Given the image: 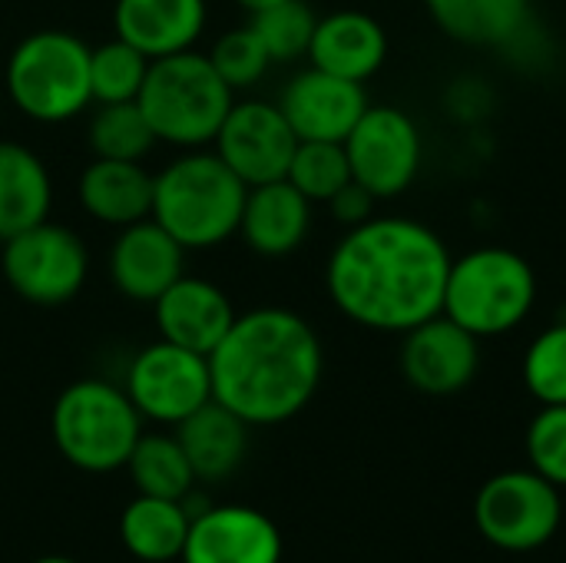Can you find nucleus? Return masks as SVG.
<instances>
[{"instance_id": "1", "label": "nucleus", "mask_w": 566, "mask_h": 563, "mask_svg": "<svg viewBox=\"0 0 566 563\" xmlns=\"http://www.w3.org/2000/svg\"><path fill=\"white\" fill-rule=\"evenodd\" d=\"M451 252L408 216H371L328 256L325 285L335 309L361 329L405 335L441 315Z\"/></svg>"}, {"instance_id": "2", "label": "nucleus", "mask_w": 566, "mask_h": 563, "mask_svg": "<svg viewBox=\"0 0 566 563\" xmlns=\"http://www.w3.org/2000/svg\"><path fill=\"white\" fill-rule=\"evenodd\" d=\"M322 342L315 329L289 309H252L235 315L226 338L209 355L212 398L252 425L295 418L318 392Z\"/></svg>"}, {"instance_id": "3", "label": "nucleus", "mask_w": 566, "mask_h": 563, "mask_svg": "<svg viewBox=\"0 0 566 563\" xmlns=\"http://www.w3.org/2000/svg\"><path fill=\"white\" fill-rule=\"evenodd\" d=\"M249 186L216 156L186 153L153 176V219L189 252L239 232Z\"/></svg>"}, {"instance_id": "4", "label": "nucleus", "mask_w": 566, "mask_h": 563, "mask_svg": "<svg viewBox=\"0 0 566 563\" xmlns=\"http://www.w3.org/2000/svg\"><path fill=\"white\" fill-rule=\"evenodd\" d=\"M537 305L534 265L504 246L471 249L451 259L441 315L478 338H501L527 322Z\"/></svg>"}, {"instance_id": "5", "label": "nucleus", "mask_w": 566, "mask_h": 563, "mask_svg": "<svg viewBox=\"0 0 566 563\" xmlns=\"http://www.w3.org/2000/svg\"><path fill=\"white\" fill-rule=\"evenodd\" d=\"M136 103L143 106L156 139L189 149L216 139L235 103V90L219 76L206 53L182 50L149 63Z\"/></svg>"}, {"instance_id": "6", "label": "nucleus", "mask_w": 566, "mask_h": 563, "mask_svg": "<svg viewBox=\"0 0 566 563\" xmlns=\"http://www.w3.org/2000/svg\"><path fill=\"white\" fill-rule=\"evenodd\" d=\"M143 435V415L126 388L109 382H73L53 405V441L60 455L90 475L126 468Z\"/></svg>"}, {"instance_id": "7", "label": "nucleus", "mask_w": 566, "mask_h": 563, "mask_svg": "<svg viewBox=\"0 0 566 563\" xmlns=\"http://www.w3.org/2000/svg\"><path fill=\"white\" fill-rule=\"evenodd\" d=\"M7 93L13 106L36 123H66L90 93V46L70 30H36L23 37L7 60Z\"/></svg>"}, {"instance_id": "8", "label": "nucleus", "mask_w": 566, "mask_h": 563, "mask_svg": "<svg viewBox=\"0 0 566 563\" xmlns=\"http://www.w3.org/2000/svg\"><path fill=\"white\" fill-rule=\"evenodd\" d=\"M564 521L560 488L534 468L494 475L474 498L481 538L507 554H531L551 544Z\"/></svg>"}, {"instance_id": "9", "label": "nucleus", "mask_w": 566, "mask_h": 563, "mask_svg": "<svg viewBox=\"0 0 566 563\" xmlns=\"http://www.w3.org/2000/svg\"><path fill=\"white\" fill-rule=\"evenodd\" d=\"M0 272L23 302L63 305L80 295L90 272V256L73 229L43 219L3 239Z\"/></svg>"}, {"instance_id": "10", "label": "nucleus", "mask_w": 566, "mask_h": 563, "mask_svg": "<svg viewBox=\"0 0 566 563\" xmlns=\"http://www.w3.org/2000/svg\"><path fill=\"white\" fill-rule=\"evenodd\" d=\"M345 153L352 179L361 183L378 202L408 192L424 163L421 129L398 106H368L345 136Z\"/></svg>"}, {"instance_id": "11", "label": "nucleus", "mask_w": 566, "mask_h": 563, "mask_svg": "<svg viewBox=\"0 0 566 563\" xmlns=\"http://www.w3.org/2000/svg\"><path fill=\"white\" fill-rule=\"evenodd\" d=\"M126 395L143 418L179 425L212 398L209 355L159 338L133 358L126 372Z\"/></svg>"}, {"instance_id": "12", "label": "nucleus", "mask_w": 566, "mask_h": 563, "mask_svg": "<svg viewBox=\"0 0 566 563\" xmlns=\"http://www.w3.org/2000/svg\"><path fill=\"white\" fill-rule=\"evenodd\" d=\"M212 143H216V156L245 186H262V183L285 179L298 136L289 126L279 103L242 100L232 103Z\"/></svg>"}, {"instance_id": "13", "label": "nucleus", "mask_w": 566, "mask_h": 563, "mask_svg": "<svg viewBox=\"0 0 566 563\" xmlns=\"http://www.w3.org/2000/svg\"><path fill=\"white\" fill-rule=\"evenodd\" d=\"M478 368L481 338L451 322L448 315H434L418 329L405 332L401 375L415 392L431 398H451L478 378Z\"/></svg>"}, {"instance_id": "14", "label": "nucleus", "mask_w": 566, "mask_h": 563, "mask_svg": "<svg viewBox=\"0 0 566 563\" xmlns=\"http://www.w3.org/2000/svg\"><path fill=\"white\" fill-rule=\"evenodd\" d=\"M279 106L298 139L345 143L371 103L361 83L312 66L285 86Z\"/></svg>"}, {"instance_id": "15", "label": "nucleus", "mask_w": 566, "mask_h": 563, "mask_svg": "<svg viewBox=\"0 0 566 563\" xmlns=\"http://www.w3.org/2000/svg\"><path fill=\"white\" fill-rule=\"evenodd\" d=\"M282 534L255 508H209L192 514L182 563H279Z\"/></svg>"}, {"instance_id": "16", "label": "nucleus", "mask_w": 566, "mask_h": 563, "mask_svg": "<svg viewBox=\"0 0 566 563\" xmlns=\"http://www.w3.org/2000/svg\"><path fill=\"white\" fill-rule=\"evenodd\" d=\"M186 249L149 216L123 226L109 252L113 285L133 302H156L182 275Z\"/></svg>"}, {"instance_id": "17", "label": "nucleus", "mask_w": 566, "mask_h": 563, "mask_svg": "<svg viewBox=\"0 0 566 563\" xmlns=\"http://www.w3.org/2000/svg\"><path fill=\"white\" fill-rule=\"evenodd\" d=\"M153 305L159 335L199 355H212L235 322L229 295L219 285L192 275H179Z\"/></svg>"}, {"instance_id": "18", "label": "nucleus", "mask_w": 566, "mask_h": 563, "mask_svg": "<svg viewBox=\"0 0 566 563\" xmlns=\"http://www.w3.org/2000/svg\"><path fill=\"white\" fill-rule=\"evenodd\" d=\"M308 60L325 73L365 83L388 60V33L361 10H335L315 23Z\"/></svg>"}, {"instance_id": "19", "label": "nucleus", "mask_w": 566, "mask_h": 563, "mask_svg": "<svg viewBox=\"0 0 566 563\" xmlns=\"http://www.w3.org/2000/svg\"><path fill=\"white\" fill-rule=\"evenodd\" d=\"M116 37L149 60L192 50L206 27V0H116Z\"/></svg>"}, {"instance_id": "20", "label": "nucleus", "mask_w": 566, "mask_h": 563, "mask_svg": "<svg viewBox=\"0 0 566 563\" xmlns=\"http://www.w3.org/2000/svg\"><path fill=\"white\" fill-rule=\"evenodd\" d=\"M308 229H312V202L289 179L249 186L239 232L252 252L269 259L289 256L305 242Z\"/></svg>"}, {"instance_id": "21", "label": "nucleus", "mask_w": 566, "mask_h": 563, "mask_svg": "<svg viewBox=\"0 0 566 563\" xmlns=\"http://www.w3.org/2000/svg\"><path fill=\"white\" fill-rule=\"evenodd\" d=\"M176 438L196 471V481H222L245 458L249 425L235 411L209 398L199 411L176 425Z\"/></svg>"}, {"instance_id": "22", "label": "nucleus", "mask_w": 566, "mask_h": 563, "mask_svg": "<svg viewBox=\"0 0 566 563\" xmlns=\"http://www.w3.org/2000/svg\"><path fill=\"white\" fill-rule=\"evenodd\" d=\"M83 209L106 226H133L153 216V176L129 159H93L80 176Z\"/></svg>"}, {"instance_id": "23", "label": "nucleus", "mask_w": 566, "mask_h": 563, "mask_svg": "<svg viewBox=\"0 0 566 563\" xmlns=\"http://www.w3.org/2000/svg\"><path fill=\"white\" fill-rule=\"evenodd\" d=\"M50 202L53 186L43 159L20 143H0V239L43 222Z\"/></svg>"}, {"instance_id": "24", "label": "nucleus", "mask_w": 566, "mask_h": 563, "mask_svg": "<svg viewBox=\"0 0 566 563\" xmlns=\"http://www.w3.org/2000/svg\"><path fill=\"white\" fill-rule=\"evenodd\" d=\"M189 524L192 514L186 511V501L139 494L136 501L126 504L119 518V538L133 557L146 563H166L182 557Z\"/></svg>"}, {"instance_id": "25", "label": "nucleus", "mask_w": 566, "mask_h": 563, "mask_svg": "<svg viewBox=\"0 0 566 563\" xmlns=\"http://www.w3.org/2000/svg\"><path fill=\"white\" fill-rule=\"evenodd\" d=\"M126 468L139 494L149 498L186 501L196 484V471L176 435H139Z\"/></svg>"}, {"instance_id": "26", "label": "nucleus", "mask_w": 566, "mask_h": 563, "mask_svg": "<svg viewBox=\"0 0 566 563\" xmlns=\"http://www.w3.org/2000/svg\"><path fill=\"white\" fill-rule=\"evenodd\" d=\"M156 143V133L136 100L99 103L90 119V146L99 159H129L139 163Z\"/></svg>"}, {"instance_id": "27", "label": "nucleus", "mask_w": 566, "mask_h": 563, "mask_svg": "<svg viewBox=\"0 0 566 563\" xmlns=\"http://www.w3.org/2000/svg\"><path fill=\"white\" fill-rule=\"evenodd\" d=\"M285 179H289L308 202H328L342 186L352 183V166H348L345 143L298 139Z\"/></svg>"}, {"instance_id": "28", "label": "nucleus", "mask_w": 566, "mask_h": 563, "mask_svg": "<svg viewBox=\"0 0 566 563\" xmlns=\"http://www.w3.org/2000/svg\"><path fill=\"white\" fill-rule=\"evenodd\" d=\"M149 56L139 53L126 40H109L96 50H90V93L96 103H126L136 100L146 73H149Z\"/></svg>"}, {"instance_id": "29", "label": "nucleus", "mask_w": 566, "mask_h": 563, "mask_svg": "<svg viewBox=\"0 0 566 563\" xmlns=\"http://www.w3.org/2000/svg\"><path fill=\"white\" fill-rule=\"evenodd\" d=\"M318 17L305 0H282L269 10L252 13V30L269 50L272 63H289L298 56H308V43L315 33Z\"/></svg>"}, {"instance_id": "30", "label": "nucleus", "mask_w": 566, "mask_h": 563, "mask_svg": "<svg viewBox=\"0 0 566 563\" xmlns=\"http://www.w3.org/2000/svg\"><path fill=\"white\" fill-rule=\"evenodd\" d=\"M524 385L541 405H566V322H554L527 345Z\"/></svg>"}, {"instance_id": "31", "label": "nucleus", "mask_w": 566, "mask_h": 563, "mask_svg": "<svg viewBox=\"0 0 566 563\" xmlns=\"http://www.w3.org/2000/svg\"><path fill=\"white\" fill-rule=\"evenodd\" d=\"M209 60H212V66L219 70V76H222L232 90H249V86H255V83L265 76L269 63H272L269 50L262 46V40L255 37L252 27L222 33V37L216 40Z\"/></svg>"}, {"instance_id": "32", "label": "nucleus", "mask_w": 566, "mask_h": 563, "mask_svg": "<svg viewBox=\"0 0 566 563\" xmlns=\"http://www.w3.org/2000/svg\"><path fill=\"white\" fill-rule=\"evenodd\" d=\"M527 461L551 484L566 488V405H541L527 428Z\"/></svg>"}, {"instance_id": "33", "label": "nucleus", "mask_w": 566, "mask_h": 563, "mask_svg": "<svg viewBox=\"0 0 566 563\" xmlns=\"http://www.w3.org/2000/svg\"><path fill=\"white\" fill-rule=\"evenodd\" d=\"M478 43L517 46L531 30V0H471Z\"/></svg>"}, {"instance_id": "34", "label": "nucleus", "mask_w": 566, "mask_h": 563, "mask_svg": "<svg viewBox=\"0 0 566 563\" xmlns=\"http://www.w3.org/2000/svg\"><path fill=\"white\" fill-rule=\"evenodd\" d=\"M375 206H378V199H375L361 183H355V179H352L348 186H342V189L328 199L332 216H335L342 226H348V229L368 222V219L375 216Z\"/></svg>"}, {"instance_id": "35", "label": "nucleus", "mask_w": 566, "mask_h": 563, "mask_svg": "<svg viewBox=\"0 0 566 563\" xmlns=\"http://www.w3.org/2000/svg\"><path fill=\"white\" fill-rule=\"evenodd\" d=\"M431 17L438 20V27L454 37V40H468L478 43V27H474V10L471 0H424Z\"/></svg>"}, {"instance_id": "36", "label": "nucleus", "mask_w": 566, "mask_h": 563, "mask_svg": "<svg viewBox=\"0 0 566 563\" xmlns=\"http://www.w3.org/2000/svg\"><path fill=\"white\" fill-rule=\"evenodd\" d=\"M235 3H242L249 13H259V10H269V7H275V3H282V0H235Z\"/></svg>"}, {"instance_id": "37", "label": "nucleus", "mask_w": 566, "mask_h": 563, "mask_svg": "<svg viewBox=\"0 0 566 563\" xmlns=\"http://www.w3.org/2000/svg\"><path fill=\"white\" fill-rule=\"evenodd\" d=\"M33 563H76V561H70V557H40V561H33Z\"/></svg>"}, {"instance_id": "38", "label": "nucleus", "mask_w": 566, "mask_h": 563, "mask_svg": "<svg viewBox=\"0 0 566 563\" xmlns=\"http://www.w3.org/2000/svg\"><path fill=\"white\" fill-rule=\"evenodd\" d=\"M0 249H3V239H0Z\"/></svg>"}]
</instances>
